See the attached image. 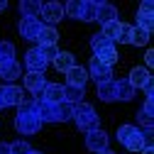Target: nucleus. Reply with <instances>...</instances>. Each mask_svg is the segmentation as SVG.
Wrapping results in <instances>:
<instances>
[{"mask_svg":"<svg viewBox=\"0 0 154 154\" xmlns=\"http://www.w3.org/2000/svg\"><path fill=\"white\" fill-rule=\"evenodd\" d=\"M71 115H73V105H69L66 100L61 103H49V100H42V98H37V118L44 122H66L71 120Z\"/></svg>","mask_w":154,"mask_h":154,"instance_id":"1","label":"nucleus"},{"mask_svg":"<svg viewBox=\"0 0 154 154\" xmlns=\"http://www.w3.org/2000/svg\"><path fill=\"white\" fill-rule=\"evenodd\" d=\"M71 120L76 122L81 132H91V130H98V115H95V108L88 103H79L73 105V115Z\"/></svg>","mask_w":154,"mask_h":154,"instance_id":"2","label":"nucleus"},{"mask_svg":"<svg viewBox=\"0 0 154 154\" xmlns=\"http://www.w3.org/2000/svg\"><path fill=\"white\" fill-rule=\"evenodd\" d=\"M15 127H17L20 134H37V132L42 130V120L37 118V110L34 112H17Z\"/></svg>","mask_w":154,"mask_h":154,"instance_id":"3","label":"nucleus"},{"mask_svg":"<svg viewBox=\"0 0 154 154\" xmlns=\"http://www.w3.org/2000/svg\"><path fill=\"white\" fill-rule=\"evenodd\" d=\"M86 73H88V79H93V81H95V86H98V83H108V81H112V69H110V66H105V64H100L98 59H95V56H91Z\"/></svg>","mask_w":154,"mask_h":154,"instance_id":"4","label":"nucleus"},{"mask_svg":"<svg viewBox=\"0 0 154 154\" xmlns=\"http://www.w3.org/2000/svg\"><path fill=\"white\" fill-rule=\"evenodd\" d=\"M22 98H25V93H22L20 86H15V83H3L0 86V110L10 108V105H20Z\"/></svg>","mask_w":154,"mask_h":154,"instance_id":"5","label":"nucleus"},{"mask_svg":"<svg viewBox=\"0 0 154 154\" xmlns=\"http://www.w3.org/2000/svg\"><path fill=\"white\" fill-rule=\"evenodd\" d=\"M39 17H42L39 22H42L44 27H54L56 22L64 20V5H61V3H44Z\"/></svg>","mask_w":154,"mask_h":154,"instance_id":"6","label":"nucleus"},{"mask_svg":"<svg viewBox=\"0 0 154 154\" xmlns=\"http://www.w3.org/2000/svg\"><path fill=\"white\" fill-rule=\"evenodd\" d=\"M47 66H49V61L42 56L39 47H34V49H29V51L25 54V69H27V71H32V73H44Z\"/></svg>","mask_w":154,"mask_h":154,"instance_id":"7","label":"nucleus"},{"mask_svg":"<svg viewBox=\"0 0 154 154\" xmlns=\"http://www.w3.org/2000/svg\"><path fill=\"white\" fill-rule=\"evenodd\" d=\"M108 144H110V137H108V132L105 130H91V132H86V147L91 149V152H103V149H108Z\"/></svg>","mask_w":154,"mask_h":154,"instance_id":"8","label":"nucleus"},{"mask_svg":"<svg viewBox=\"0 0 154 154\" xmlns=\"http://www.w3.org/2000/svg\"><path fill=\"white\" fill-rule=\"evenodd\" d=\"M39 29H42L39 17H22V20H20V37L27 39V42H37Z\"/></svg>","mask_w":154,"mask_h":154,"instance_id":"9","label":"nucleus"},{"mask_svg":"<svg viewBox=\"0 0 154 154\" xmlns=\"http://www.w3.org/2000/svg\"><path fill=\"white\" fill-rule=\"evenodd\" d=\"M22 83H25V88H27L29 93L39 95V93L44 91V86H47L49 81L44 79V73H32V71H27V73L22 76Z\"/></svg>","mask_w":154,"mask_h":154,"instance_id":"10","label":"nucleus"},{"mask_svg":"<svg viewBox=\"0 0 154 154\" xmlns=\"http://www.w3.org/2000/svg\"><path fill=\"white\" fill-rule=\"evenodd\" d=\"M95 20H98L100 25L115 22L118 20V8L110 5V3H95Z\"/></svg>","mask_w":154,"mask_h":154,"instance_id":"11","label":"nucleus"},{"mask_svg":"<svg viewBox=\"0 0 154 154\" xmlns=\"http://www.w3.org/2000/svg\"><path fill=\"white\" fill-rule=\"evenodd\" d=\"M34 98H42V100H49V103H61L64 100V86L61 83H47L44 91Z\"/></svg>","mask_w":154,"mask_h":154,"instance_id":"12","label":"nucleus"},{"mask_svg":"<svg viewBox=\"0 0 154 154\" xmlns=\"http://www.w3.org/2000/svg\"><path fill=\"white\" fill-rule=\"evenodd\" d=\"M86 83H88V73H86V69H83V66L76 64L73 69H69V71H66V86H79V88H86Z\"/></svg>","mask_w":154,"mask_h":154,"instance_id":"13","label":"nucleus"},{"mask_svg":"<svg viewBox=\"0 0 154 154\" xmlns=\"http://www.w3.org/2000/svg\"><path fill=\"white\" fill-rule=\"evenodd\" d=\"M147 81H152V76H149L147 69H140V66H134V69L130 71V76H127V83H130L134 91H137V88H144Z\"/></svg>","mask_w":154,"mask_h":154,"instance_id":"14","label":"nucleus"},{"mask_svg":"<svg viewBox=\"0 0 154 154\" xmlns=\"http://www.w3.org/2000/svg\"><path fill=\"white\" fill-rule=\"evenodd\" d=\"M37 42H39V47H56V42H59V32H56L54 27H44L42 25Z\"/></svg>","mask_w":154,"mask_h":154,"instance_id":"15","label":"nucleus"},{"mask_svg":"<svg viewBox=\"0 0 154 154\" xmlns=\"http://www.w3.org/2000/svg\"><path fill=\"white\" fill-rule=\"evenodd\" d=\"M51 64L59 69L61 73H66L69 69H73V66H76V56H73L71 51H59V54H56V59H54Z\"/></svg>","mask_w":154,"mask_h":154,"instance_id":"16","label":"nucleus"},{"mask_svg":"<svg viewBox=\"0 0 154 154\" xmlns=\"http://www.w3.org/2000/svg\"><path fill=\"white\" fill-rule=\"evenodd\" d=\"M83 95H86V88H79V86H64V100L69 105H79L83 103Z\"/></svg>","mask_w":154,"mask_h":154,"instance_id":"17","label":"nucleus"},{"mask_svg":"<svg viewBox=\"0 0 154 154\" xmlns=\"http://www.w3.org/2000/svg\"><path fill=\"white\" fill-rule=\"evenodd\" d=\"M76 20H83V22L95 20V0H81L79 3V17Z\"/></svg>","mask_w":154,"mask_h":154,"instance_id":"18","label":"nucleus"},{"mask_svg":"<svg viewBox=\"0 0 154 154\" xmlns=\"http://www.w3.org/2000/svg\"><path fill=\"white\" fill-rule=\"evenodd\" d=\"M115 95H118V100H132L134 98V88L127 83V79H115Z\"/></svg>","mask_w":154,"mask_h":154,"instance_id":"19","label":"nucleus"},{"mask_svg":"<svg viewBox=\"0 0 154 154\" xmlns=\"http://www.w3.org/2000/svg\"><path fill=\"white\" fill-rule=\"evenodd\" d=\"M98 98L103 103H112V100H118V95H115V79L108 81V83H98Z\"/></svg>","mask_w":154,"mask_h":154,"instance_id":"20","label":"nucleus"},{"mask_svg":"<svg viewBox=\"0 0 154 154\" xmlns=\"http://www.w3.org/2000/svg\"><path fill=\"white\" fill-rule=\"evenodd\" d=\"M39 12H42L39 0H22L20 3V15L22 17H39Z\"/></svg>","mask_w":154,"mask_h":154,"instance_id":"21","label":"nucleus"},{"mask_svg":"<svg viewBox=\"0 0 154 154\" xmlns=\"http://www.w3.org/2000/svg\"><path fill=\"white\" fill-rule=\"evenodd\" d=\"M95 59H98L100 64H105V66L112 69V64H118V49H115V47H105V49H100V51H95Z\"/></svg>","mask_w":154,"mask_h":154,"instance_id":"22","label":"nucleus"},{"mask_svg":"<svg viewBox=\"0 0 154 154\" xmlns=\"http://www.w3.org/2000/svg\"><path fill=\"white\" fill-rule=\"evenodd\" d=\"M149 32H144V29H140V27H132V37H130V44H134V47H147L149 44Z\"/></svg>","mask_w":154,"mask_h":154,"instance_id":"23","label":"nucleus"},{"mask_svg":"<svg viewBox=\"0 0 154 154\" xmlns=\"http://www.w3.org/2000/svg\"><path fill=\"white\" fill-rule=\"evenodd\" d=\"M105 47H115V44L108 39V37H103L100 32L91 37V49H93V54H95V51H100V49H105Z\"/></svg>","mask_w":154,"mask_h":154,"instance_id":"24","label":"nucleus"},{"mask_svg":"<svg viewBox=\"0 0 154 154\" xmlns=\"http://www.w3.org/2000/svg\"><path fill=\"white\" fill-rule=\"evenodd\" d=\"M130 37H132V25H125L120 22V29H118V37H115V44H130Z\"/></svg>","mask_w":154,"mask_h":154,"instance_id":"25","label":"nucleus"},{"mask_svg":"<svg viewBox=\"0 0 154 154\" xmlns=\"http://www.w3.org/2000/svg\"><path fill=\"white\" fill-rule=\"evenodd\" d=\"M134 132H137V125H120V127H118V142L125 144Z\"/></svg>","mask_w":154,"mask_h":154,"instance_id":"26","label":"nucleus"},{"mask_svg":"<svg viewBox=\"0 0 154 154\" xmlns=\"http://www.w3.org/2000/svg\"><path fill=\"white\" fill-rule=\"evenodd\" d=\"M0 59L3 61H15V44L12 42H0Z\"/></svg>","mask_w":154,"mask_h":154,"instance_id":"27","label":"nucleus"},{"mask_svg":"<svg viewBox=\"0 0 154 154\" xmlns=\"http://www.w3.org/2000/svg\"><path fill=\"white\" fill-rule=\"evenodd\" d=\"M118 29H120V20H115V22H108V25H103V37H108V39L115 44V37H118Z\"/></svg>","mask_w":154,"mask_h":154,"instance_id":"28","label":"nucleus"},{"mask_svg":"<svg viewBox=\"0 0 154 154\" xmlns=\"http://www.w3.org/2000/svg\"><path fill=\"white\" fill-rule=\"evenodd\" d=\"M29 152H32V147L27 140H17L10 144V154H29Z\"/></svg>","mask_w":154,"mask_h":154,"instance_id":"29","label":"nucleus"},{"mask_svg":"<svg viewBox=\"0 0 154 154\" xmlns=\"http://www.w3.org/2000/svg\"><path fill=\"white\" fill-rule=\"evenodd\" d=\"M134 27H140V29H144V32L152 34V15H142V12H137V25H134Z\"/></svg>","mask_w":154,"mask_h":154,"instance_id":"30","label":"nucleus"},{"mask_svg":"<svg viewBox=\"0 0 154 154\" xmlns=\"http://www.w3.org/2000/svg\"><path fill=\"white\" fill-rule=\"evenodd\" d=\"M64 17H79V0H71L64 5Z\"/></svg>","mask_w":154,"mask_h":154,"instance_id":"31","label":"nucleus"},{"mask_svg":"<svg viewBox=\"0 0 154 154\" xmlns=\"http://www.w3.org/2000/svg\"><path fill=\"white\" fill-rule=\"evenodd\" d=\"M137 122H140L144 130H152V122H154V120H152V115H149V112L140 110V112H137Z\"/></svg>","mask_w":154,"mask_h":154,"instance_id":"32","label":"nucleus"},{"mask_svg":"<svg viewBox=\"0 0 154 154\" xmlns=\"http://www.w3.org/2000/svg\"><path fill=\"white\" fill-rule=\"evenodd\" d=\"M39 51H42V56H44L49 64L56 59V54H59V49H56V47H39Z\"/></svg>","mask_w":154,"mask_h":154,"instance_id":"33","label":"nucleus"},{"mask_svg":"<svg viewBox=\"0 0 154 154\" xmlns=\"http://www.w3.org/2000/svg\"><path fill=\"white\" fill-rule=\"evenodd\" d=\"M144 93H147V98H154V81H147L144 83V88H142Z\"/></svg>","mask_w":154,"mask_h":154,"instance_id":"34","label":"nucleus"},{"mask_svg":"<svg viewBox=\"0 0 154 154\" xmlns=\"http://www.w3.org/2000/svg\"><path fill=\"white\" fill-rule=\"evenodd\" d=\"M142 110L152 115V112H154V98H144V108H142Z\"/></svg>","mask_w":154,"mask_h":154,"instance_id":"35","label":"nucleus"},{"mask_svg":"<svg viewBox=\"0 0 154 154\" xmlns=\"http://www.w3.org/2000/svg\"><path fill=\"white\" fill-rule=\"evenodd\" d=\"M140 12L142 15H152V3H149V0H144V3L140 5Z\"/></svg>","mask_w":154,"mask_h":154,"instance_id":"36","label":"nucleus"},{"mask_svg":"<svg viewBox=\"0 0 154 154\" xmlns=\"http://www.w3.org/2000/svg\"><path fill=\"white\" fill-rule=\"evenodd\" d=\"M144 64H147V66H152V64H154V51H152V49L144 54Z\"/></svg>","mask_w":154,"mask_h":154,"instance_id":"37","label":"nucleus"},{"mask_svg":"<svg viewBox=\"0 0 154 154\" xmlns=\"http://www.w3.org/2000/svg\"><path fill=\"white\" fill-rule=\"evenodd\" d=\"M0 154H10V144L8 142H0Z\"/></svg>","mask_w":154,"mask_h":154,"instance_id":"38","label":"nucleus"},{"mask_svg":"<svg viewBox=\"0 0 154 154\" xmlns=\"http://www.w3.org/2000/svg\"><path fill=\"white\" fill-rule=\"evenodd\" d=\"M140 154H154V149H152V147H144V149H142Z\"/></svg>","mask_w":154,"mask_h":154,"instance_id":"39","label":"nucleus"},{"mask_svg":"<svg viewBox=\"0 0 154 154\" xmlns=\"http://www.w3.org/2000/svg\"><path fill=\"white\" fill-rule=\"evenodd\" d=\"M8 10V3H5V0H0V12H5Z\"/></svg>","mask_w":154,"mask_h":154,"instance_id":"40","label":"nucleus"},{"mask_svg":"<svg viewBox=\"0 0 154 154\" xmlns=\"http://www.w3.org/2000/svg\"><path fill=\"white\" fill-rule=\"evenodd\" d=\"M98 154H115V152H110V149H103V152H98Z\"/></svg>","mask_w":154,"mask_h":154,"instance_id":"41","label":"nucleus"},{"mask_svg":"<svg viewBox=\"0 0 154 154\" xmlns=\"http://www.w3.org/2000/svg\"><path fill=\"white\" fill-rule=\"evenodd\" d=\"M29 154H42V152H37V149H32V152H29Z\"/></svg>","mask_w":154,"mask_h":154,"instance_id":"42","label":"nucleus"}]
</instances>
